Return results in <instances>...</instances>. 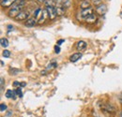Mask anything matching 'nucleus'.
I'll use <instances>...</instances> for the list:
<instances>
[{
	"label": "nucleus",
	"mask_w": 122,
	"mask_h": 117,
	"mask_svg": "<svg viewBox=\"0 0 122 117\" xmlns=\"http://www.w3.org/2000/svg\"><path fill=\"white\" fill-rule=\"evenodd\" d=\"M94 12H93V9L92 8H88V9H86V10H81V11H80V15H81L83 20H86L88 16H90Z\"/></svg>",
	"instance_id": "obj_3"
},
{
	"label": "nucleus",
	"mask_w": 122,
	"mask_h": 117,
	"mask_svg": "<svg viewBox=\"0 0 122 117\" xmlns=\"http://www.w3.org/2000/svg\"><path fill=\"white\" fill-rule=\"evenodd\" d=\"M6 110H7V106H6L4 103H1V104H0V111H1V112H5Z\"/></svg>",
	"instance_id": "obj_20"
},
{
	"label": "nucleus",
	"mask_w": 122,
	"mask_h": 117,
	"mask_svg": "<svg viewBox=\"0 0 122 117\" xmlns=\"http://www.w3.org/2000/svg\"><path fill=\"white\" fill-rule=\"evenodd\" d=\"M41 11H42V10H41V9H40V8H39V9H37V10L34 11V18L38 19V18H39V16H40L41 13Z\"/></svg>",
	"instance_id": "obj_16"
},
{
	"label": "nucleus",
	"mask_w": 122,
	"mask_h": 117,
	"mask_svg": "<svg viewBox=\"0 0 122 117\" xmlns=\"http://www.w3.org/2000/svg\"><path fill=\"white\" fill-rule=\"evenodd\" d=\"M3 87H4V79L1 78V89H3Z\"/></svg>",
	"instance_id": "obj_23"
},
{
	"label": "nucleus",
	"mask_w": 122,
	"mask_h": 117,
	"mask_svg": "<svg viewBox=\"0 0 122 117\" xmlns=\"http://www.w3.org/2000/svg\"><path fill=\"white\" fill-rule=\"evenodd\" d=\"M29 16V12L28 11H25V10H22L19 14L16 16L15 20L16 21H24V20H26Z\"/></svg>",
	"instance_id": "obj_5"
},
{
	"label": "nucleus",
	"mask_w": 122,
	"mask_h": 117,
	"mask_svg": "<svg viewBox=\"0 0 122 117\" xmlns=\"http://www.w3.org/2000/svg\"><path fill=\"white\" fill-rule=\"evenodd\" d=\"M10 72L11 75H16V74H18L19 72H21V70L20 69H17V68H10Z\"/></svg>",
	"instance_id": "obj_19"
},
{
	"label": "nucleus",
	"mask_w": 122,
	"mask_h": 117,
	"mask_svg": "<svg viewBox=\"0 0 122 117\" xmlns=\"http://www.w3.org/2000/svg\"><path fill=\"white\" fill-rule=\"evenodd\" d=\"M106 11H107L106 5H104V4H102V3L96 7V12H97L98 14L103 15V14H105Z\"/></svg>",
	"instance_id": "obj_4"
},
{
	"label": "nucleus",
	"mask_w": 122,
	"mask_h": 117,
	"mask_svg": "<svg viewBox=\"0 0 122 117\" xmlns=\"http://www.w3.org/2000/svg\"><path fill=\"white\" fill-rule=\"evenodd\" d=\"M90 1H92V3L94 5H96V7L99 6L100 4H102V0H90Z\"/></svg>",
	"instance_id": "obj_21"
},
{
	"label": "nucleus",
	"mask_w": 122,
	"mask_h": 117,
	"mask_svg": "<svg viewBox=\"0 0 122 117\" xmlns=\"http://www.w3.org/2000/svg\"><path fill=\"white\" fill-rule=\"evenodd\" d=\"M82 54L81 53H75V54H73L72 55H71V57H70V61L71 62H72V63H74V62H77L79 59L82 57Z\"/></svg>",
	"instance_id": "obj_9"
},
{
	"label": "nucleus",
	"mask_w": 122,
	"mask_h": 117,
	"mask_svg": "<svg viewBox=\"0 0 122 117\" xmlns=\"http://www.w3.org/2000/svg\"><path fill=\"white\" fill-rule=\"evenodd\" d=\"M85 21H86V23H88V24H94V23L97 21V16L93 13V14H91L90 16H88Z\"/></svg>",
	"instance_id": "obj_11"
},
{
	"label": "nucleus",
	"mask_w": 122,
	"mask_h": 117,
	"mask_svg": "<svg viewBox=\"0 0 122 117\" xmlns=\"http://www.w3.org/2000/svg\"><path fill=\"white\" fill-rule=\"evenodd\" d=\"M1 1V6L4 8H8L11 5H13L17 0H0Z\"/></svg>",
	"instance_id": "obj_8"
},
{
	"label": "nucleus",
	"mask_w": 122,
	"mask_h": 117,
	"mask_svg": "<svg viewBox=\"0 0 122 117\" xmlns=\"http://www.w3.org/2000/svg\"><path fill=\"white\" fill-rule=\"evenodd\" d=\"M64 41H65V40H64V39H59V40H58V41H57V45H58V46H59V45H61V44L63 43V42H64Z\"/></svg>",
	"instance_id": "obj_24"
},
{
	"label": "nucleus",
	"mask_w": 122,
	"mask_h": 117,
	"mask_svg": "<svg viewBox=\"0 0 122 117\" xmlns=\"http://www.w3.org/2000/svg\"><path fill=\"white\" fill-rule=\"evenodd\" d=\"M86 48V42H85L84 40H79L76 43V49L79 51L85 50Z\"/></svg>",
	"instance_id": "obj_10"
},
{
	"label": "nucleus",
	"mask_w": 122,
	"mask_h": 117,
	"mask_svg": "<svg viewBox=\"0 0 122 117\" xmlns=\"http://www.w3.org/2000/svg\"><path fill=\"white\" fill-rule=\"evenodd\" d=\"M23 7H20V6H16V5H13L12 6V8L9 10V12H8V15H9V17H10V18H14L15 19L16 16L19 14L23 10Z\"/></svg>",
	"instance_id": "obj_1"
},
{
	"label": "nucleus",
	"mask_w": 122,
	"mask_h": 117,
	"mask_svg": "<svg viewBox=\"0 0 122 117\" xmlns=\"http://www.w3.org/2000/svg\"><path fill=\"white\" fill-rule=\"evenodd\" d=\"M120 117H122V112H120Z\"/></svg>",
	"instance_id": "obj_26"
},
{
	"label": "nucleus",
	"mask_w": 122,
	"mask_h": 117,
	"mask_svg": "<svg viewBox=\"0 0 122 117\" xmlns=\"http://www.w3.org/2000/svg\"><path fill=\"white\" fill-rule=\"evenodd\" d=\"M3 56L6 57V58H9V57L10 56V52L9 50H4V52H3Z\"/></svg>",
	"instance_id": "obj_18"
},
{
	"label": "nucleus",
	"mask_w": 122,
	"mask_h": 117,
	"mask_svg": "<svg viewBox=\"0 0 122 117\" xmlns=\"http://www.w3.org/2000/svg\"><path fill=\"white\" fill-rule=\"evenodd\" d=\"M56 12H57V16H61V15L64 14V12H65V9H64V7H63V6L59 5L58 7H56Z\"/></svg>",
	"instance_id": "obj_13"
},
{
	"label": "nucleus",
	"mask_w": 122,
	"mask_h": 117,
	"mask_svg": "<svg viewBox=\"0 0 122 117\" xmlns=\"http://www.w3.org/2000/svg\"><path fill=\"white\" fill-rule=\"evenodd\" d=\"M46 10L48 12L50 20H55L56 18L57 12H56V7H46Z\"/></svg>",
	"instance_id": "obj_2"
},
{
	"label": "nucleus",
	"mask_w": 122,
	"mask_h": 117,
	"mask_svg": "<svg viewBox=\"0 0 122 117\" xmlns=\"http://www.w3.org/2000/svg\"><path fill=\"white\" fill-rule=\"evenodd\" d=\"M6 97L8 98H11L13 96H14V92L12 91V90H10V89H9V90H7V92H6Z\"/></svg>",
	"instance_id": "obj_15"
},
{
	"label": "nucleus",
	"mask_w": 122,
	"mask_h": 117,
	"mask_svg": "<svg viewBox=\"0 0 122 117\" xmlns=\"http://www.w3.org/2000/svg\"><path fill=\"white\" fill-rule=\"evenodd\" d=\"M56 67H57V63H56V62H52V63H50L49 66L47 67V69H53V68H56Z\"/></svg>",
	"instance_id": "obj_17"
},
{
	"label": "nucleus",
	"mask_w": 122,
	"mask_h": 117,
	"mask_svg": "<svg viewBox=\"0 0 122 117\" xmlns=\"http://www.w3.org/2000/svg\"><path fill=\"white\" fill-rule=\"evenodd\" d=\"M55 49H56V51H55V52H56V54H59V52H60V48H59V46H56V47H55Z\"/></svg>",
	"instance_id": "obj_22"
},
{
	"label": "nucleus",
	"mask_w": 122,
	"mask_h": 117,
	"mask_svg": "<svg viewBox=\"0 0 122 117\" xmlns=\"http://www.w3.org/2000/svg\"><path fill=\"white\" fill-rule=\"evenodd\" d=\"M88 8H90V2H89V0H84L81 3V10H86V9H88Z\"/></svg>",
	"instance_id": "obj_12"
},
{
	"label": "nucleus",
	"mask_w": 122,
	"mask_h": 117,
	"mask_svg": "<svg viewBox=\"0 0 122 117\" xmlns=\"http://www.w3.org/2000/svg\"><path fill=\"white\" fill-rule=\"evenodd\" d=\"M37 1H39V2H41V3H44L46 0H37Z\"/></svg>",
	"instance_id": "obj_25"
},
{
	"label": "nucleus",
	"mask_w": 122,
	"mask_h": 117,
	"mask_svg": "<svg viewBox=\"0 0 122 117\" xmlns=\"http://www.w3.org/2000/svg\"><path fill=\"white\" fill-rule=\"evenodd\" d=\"M47 17H49L47 10H42V11H41V18H40V19H39V21H38V24H41L42 23H44Z\"/></svg>",
	"instance_id": "obj_7"
},
{
	"label": "nucleus",
	"mask_w": 122,
	"mask_h": 117,
	"mask_svg": "<svg viewBox=\"0 0 122 117\" xmlns=\"http://www.w3.org/2000/svg\"><path fill=\"white\" fill-rule=\"evenodd\" d=\"M1 46L3 48H7L9 46V40L7 39H5V38H2L1 39Z\"/></svg>",
	"instance_id": "obj_14"
},
{
	"label": "nucleus",
	"mask_w": 122,
	"mask_h": 117,
	"mask_svg": "<svg viewBox=\"0 0 122 117\" xmlns=\"http://www.w3.org/2000/svg\"><path fill=\"white\" fill-rule=\"evenodd\" d=\"M36 20H37L36 18H28L26 20V22L25 23V25L26 27H33V26H35L37 24V21Z\"/></svg>",
	"instance_id": "obj_6"
}]
</instances>
